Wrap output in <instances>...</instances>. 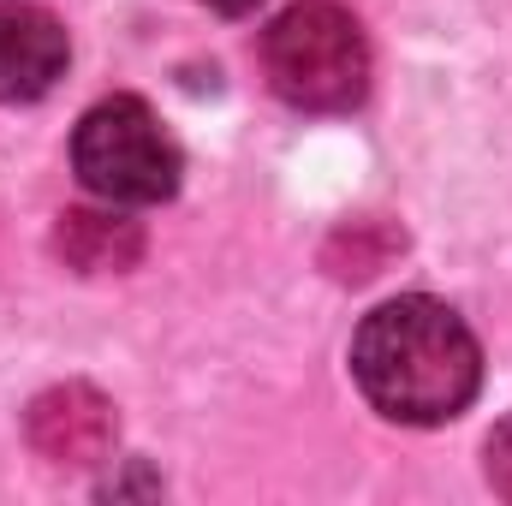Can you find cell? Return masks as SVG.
Returning <instances> with one entry per match:
<instances>
[{
  "label": "cell",
  "mask_w": 512,
  "mask_h": 506,
  "mask_svg": "<svg viewBox=\"0 0 512 506\" xmlns=\"http://www.w3.org/2000/svg\"><path fill=\"white\" fill-rule=\"evenodd\" d=\"M352 376L382 417L429 429V423L459 417L477 399L483 352L447 304L393 298L376 316H364L352 340Z\"/></svg>",
  "instance_id": "obj_1"
},
{
  "label": "cell",
  "mask_w": 512,
  "mask_h": 506,
  "mask_svg": "<svg viewBox=\"0 0 512 506\" xmlns=\"http://www.w3.org/2000/svg\"><path fill=\"white\" fill-rule=\"evenodd\" d=\"M262 72L286 108L346 114L370 90V42L334 0H298L262 30Z\"/></svg>",
  "instance_id": "obj_2"
},
{
  "label": "cell",
  "mask_w": 512,
  "mask_h": 506,
  "mask_svg": "<svg viewBox=\"0 0 512 506\" xmlns=\"http://www.w3.org/2000/svg\"><path fill=\"white\" fill-rule=\"evenodd\" d=\"M72 167L108 203H167L179 191V167L185 161H179V143L149 114V102L108 96V102H96L78 120Z\"/></svg>",
  "instance_id": "obj_3"
},
{
  "label": "cell",
  "mask_w": 512,
  "mask_h": 506,
  "mask_svg": "<svg viewBox=\"0 0 512 506\" xmlns=\"http://www.w3.org/2000/svg\"><path fill=\"white\" fill-rule=\"evenodd\" d=\"M24 429H30V447H36L48 465H60V471H90V465H102V459L114 453L120 417H114V405H108L96 387L66 381V387H48V393L30 405Z\"/></svg>",
  "instance_id": "obj_4"
},
{
  "label": "cell",
  "mask_w": 512,
  "mask_h": 506,
  "mask_svg": "<svg viewBox=\"0 0 512 506\" xmlns=\"http://www.w3.org/2000/svg\"><path fill=\"white\" fill-rule=\"evenodd\" d=\"M66 30L24 0H0V102H42L66 72Z\"/></svg>",
  "instance_id": "obj_5"
},
{
  "label": "cell",
  "mask_w": 512,
  "mask_h": 506,
  "mask_svg": "<svg viewBox=\"0 0 512 506\" xmlns=\"http://www.w3.org/2000/svg\"><path fill=\"white\" fill-rule=\"evenodd\" d=\"M54 251L78 274H126L143 256V227L114 209H66L54 221Z\"/></svg>",
  "instance_id": "obj_6"
},
{
  "label": "cell",
  "mask_w": 512,
  "mask_h": 506,
  "mask_svg": "<svg viewBox=\"0 0 512 506\" xmlns=\"http://www.w3.org/2000/svg\"><path fill=\"white\" fill-rule=\"evenodd\" d=\"M483 459H489V465H483V471H489V489H495V495H507V501H512V417L501 423V429H495V435H489Z\"/></svg>",
  "instance_id": "obj_7"
},
{
  "label": "cell",
  "mask_w": 512,
  "mask_h": 506,
  "mask_svg": "<svg viewBox=\"0 0 512 506\" xmlns=\"http://www.w3.org/2000/svg\"><path fill=\"white\" fill-rule=\"evenodd\" d=\"M203 6H215V12H251V6H262V0H203Z\"/></svg>",
  "instance_id": "obj_8"
}]
</instances>
